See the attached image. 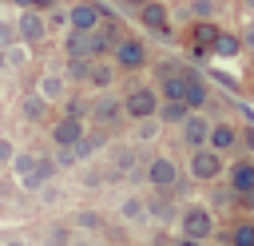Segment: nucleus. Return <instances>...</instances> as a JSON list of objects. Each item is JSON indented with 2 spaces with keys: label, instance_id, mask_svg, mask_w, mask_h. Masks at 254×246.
<instances>
[{
  "label": "nucleus",
  "instance_id": "1",
  "mask_svg": "<svg viewBox=\"0 0 254 246\" xmlns=\"http://www.w3.org/2000/svg\"><path fill=\"white\" fill-rule=\"evenodd\" d=\"M143 175H147V183H151L155 190L171 194V190H175V183H179V163H175L171 155H151Z\"/></svg>",
  "mask_w": 254,
  "mask_h": 246
},
{
  "label": "nucleus",
  "instance_id": "2",
  "mask_svg": "<svg viewBox=\"0 0 254 246\" xmlns=\"http://www.w3.org/2000/svg\"><path fill=\"white\" fill-rule=\"evenodd\" d=\"M218 175H222V155L210 151L206 143L194 147V151H190V179H194V183H214Z\"/></svg>",
  "mask_w": 254,
  "mask_h": 246
},
{
  "label": "nucleus",
  "instance_id": "3",
  "mask_svg": "<svg viewBox=\"0 0 254 246\" xmlns=\"http://www.w3.org/2000/svg\"><path fill=\"white\" fill-rule=\"evenodd\" d=\"M48 36V16L40 12V8H24L20 16H16V40H24L28 48L32 44H40Z\"/></svg>",
  "mask_w": 254,
  "mask_h": 246
},
{
  "label": "nucleus",
  "instance_id": "4",
  "mask_svg": "<svg viewBox=\"0 0 254 246\" xmlns=\"http://www.w3.org/2000/svg\"><path fill=\"white\" fill-rule=\"evenodd\" d=\"M155 107H159L155 87H131L123 95V115H131V119H147V115H155Z\"/></svg>",
  "mask_w": 254,
  "mask_h": 246
},
{
  "label": "nucleus",
  "instance_id": "5",
  "mask_svg": "<svg viewBox=\"0 0 254 246\" xmlns=\"http://www.w3.org/2000/svg\"><path fill=\"white\" fill-rule=\"evenodd\" d=\"M111 56H115V67L119 71H139L143 63H147V48L139 44V40H115V48H111Z\"/></svg>",
  "mask_w": 254,
  "mask_h": 246
},
{
  "label": "nucleus",
  "instance_id": "6",
  "mask_svg": "<svg viewBox=\"0 0 254 246\" xmlns=\"http://www.w3.org/2000/svg\"><path fill=\"white\" fill-rule=\"evenodd\" d=\"M87 119L95 123V127H115L119 119H123V99H115V95H99V99H91V107H87Z\"/></svg>",
  "mask_w": 254,
  "mask_h": 246
},
{
  "label": "nucleus",
  "instance_id": "7",
  "mask_svg": "<svg viewBox=\"0 0 254 246\" xmlns=\"http://www.w3.org/2000/svg\"><path fill=\"white\" fill-rule=\"evenodd\" d=\"M179 222H183V234H190V238H210L214 234V214L206 210V206H187L183 214H179Z\"/></svg>",
  "mask_w": 254,
  "mask_h": 246
},
{
  "label": "nucleus",
  "instance_id": "8",
  "mask_svg": "<svg viewBox=\"0 0 254 246\" xmlns=\"http://www.w3.org/2000/svg\"><path fill=\"white\" fill-rule=\"evenodd\" d=\"M83 131H87V123H83V119L64 115V119H56V123H52V143H56V147H75Z\"/></svg>",
  "mask_w": 254,
  "mask_h": 246
},
{
  "label": "nucleus",
  "instance_id": "9",
  "mask_svg": "<svg viewBox=\"0 0 254 246\" xmlns=\"http://www.w3.org/2000/svg\"><path fill=\"white\" fill-rule=\"evenodd\" d=\"M139 20H143V28H151L155 36H171V16H167V8H163L159 0L139 4Z\"/></svg>",
  "mask_w": 254,
  "mask_h": 246
},
{
  "label": "nucleus",
  "instance_id": "10",
  "mask_svg": "<svg viewBox=\"0 0 254 246\" xmlns=\"http://www.w3.org/2000/svg\"><path fill=\"white\" fill-rule=\"evenodd\" d=\"M179 127H183V143H187L190 151L206 143V131H210V123H206V115H198V111H187V119H183Z\"/></svg>",
  "mask_w": 254,
  "mask_h": 246
},
{
  "label": "nucleus",
  "instance_id": "11",
  "mask_svg": "<svg viewBox=\"0 0 254 246\" xmlns=\"http://www.w3.org/2000/svg\"><path fill=\"white\" fill-rule=\"evenodd\" d=\"M99 20H103V8H99V4H75V8L67 12V24H71L75 32H91V28H99Z\"/></svg>",
  "mask_w": 254,
  "mask_h": 246
},
{
  "label": "nucleus",
  "instance_id": "12",
  "mask_svg": "<svg viewBox=\"0 0 254 246\" xmlns=\"http://www.w3.org/2000/svg\"><path fill=\"white\" fill-rule=\"evenodd\" d=\"M206 147L210 151H234L238 147V131L230 127V123H210V131H206Z\"/></svg>",
  "mask_w": 254,
  "mask_h": 246
},
{
  "label": "nucleus",
  "instance_id": "13",
  "mask_svg": "<svg viewBox=\"0 0 254 246\" xmlns=\"http://www.w3.org/2000/svg\"><path fill=\"white\" fill-rule=\"evenodd\" d=\"M115 71H119L115 63H107V60H91V67H87V79H83V83H91L95 91H107V87L115 83Z\"/></svg>",
  "mask_w": 254,
  "mask_h": 246
},
{
  "label": "nucleus",
  "instance_id": "14",
  "mask_svg": "<svg viewBox=\"0 0 254 246\" xmlns=\"http://www.w3.org/2000/svg\"><path fill=\"white\" fill-rule=\"evenodd\" d=\"M187 75V91H183V103L190 107V111H198V107H206V99H210V91H206V83L194 75V71H183Z\"/></svg>",
  "mask_w": 254,
  "mask_h": 246
},
{
  "label": "nucleus",
  "instance_id": "15",
  "mask_svg": "<svg viewBox=\"0 0 254 246\" xmlns=\"http://www.w3.org/2000/svg\"><path fill=\"white\" fill-rule=\"evenodd\" d=\"M230 190L234 194H250L254 190V163H234L230 167Z\"/></svg>",
  "mask_w": 254,
  "mask_h": 246
},
{
  "label": "nucleus",
  "instance_id": "16",
  "mask_svg": "<svg viewBox=\"0 0 254 246\" xmlns=\"http://www.w3.org/2000/svg\"><path fill=\"white\" fill-rule=\"evenodd\" d=\"M36 91L48 99V103H56V99H64V75H56V71H48V75H40V83H36Z\"/></svg>",
  "mask_w": 254,
  "mask_h": 246
},
{
  "label": "nucleus",
  "instance_id": "17",
  "mask_svg": "<svg viewBox=\"0 0 254 246\" xmlns=\"http://www.w3.org/2000/svg\"><path fill=\"white\" fill-rule=\"evenodd\" d=\"M187 111H190V107H187L183 99H167V103H159V107H155L159 123H183V119H187Z\"/></svg>",
  "mask_w": 254,
  "mask_h": 246
},
{
  "label": "nucleus",
  "instance_id": "18",
  "mask_svg": "<svg viewBox=\"0 0 254 246\" xmlns=\"http://www.w3.org/2000/svg\"><path fill=\"white\" fill-rule=\"evenodd\" d=\"M20 115H24L28 123H40V119L48 115V99H44L40 91H36V95H28V99L20 103Z\"/></svg>",
  "mask_w": 254,
  "mask_h": 246
},
{
  "label": "nucleus",
  "instance_id": "19",
  "mask_svg": "<svg viewBox=\"0 0 254 246\" xmlns=\"http://www.w3.org/2000/svg\"><path fill=\"white\" fill-rule=\"evenodd\" d=\"M107 143V135L103 131H83L79 135V143H75V159H91V151H99Z\"/></svg>",
  "mask_w": 254,
  "mask_h": 246
},
{
  "label": "nucleus",
  "instance_id": "20",
  "mask_svg": "<svg viewBox=\"0 0 254 246\" xmlns=\"http://www.w3.org/2000/svg\"><path fill=\"white\" fill-rule=\"evenodd\" d=\"M210 48H214V52H218V56H238V52H242V40H238V36H230V32H222V28H218V36H214V44H210Z\"/></svg>",
  "mask_w": 254,
  "mask_h": 246
},
{
  "label": "nucleus",
  "instance_id": "21",
  "mask_svg": "<svg viewBox=\"0 0 254 246\" xmlns=\"http://www.w3.org/2000/svg\"><path fill=\"white\" fill-rule=\"evenodd\" d=\"M214 36H218V24H214V20H198V24H194V44H198V52L210 48Z\"/></svg>",
  "mask_w": 254,
  "mask_h": 246
},
{
  "label": "nucleus",
  "instance_id": "22",
  "mask_svg": "<svg viewBox=\"0 0 254 246\" xmlns=\"http://www.w3.org/2000/svg\"><path fill=\"white\" fill-rule=\"evenodd\" d=\"M119 218H127V222H139V218H147V206H143L139 198H123V202H119Z\"/></svg>",
  "mask_w": 254,
  "mask_h": 246
},
{
  "label": "nucleus",
  "instance_id": "23",
  "mask_svg": "<svg viewBox=\"0 0 254 246\" xmlns=\"http://www.w3.org/2000/svg\"><path fill=\"white\" fill-rule=\"evenodd\" d=\"M135 123H139V131H135V139H139V143H151V139L159 135V127H163V123H155V115H147V119H135Z\"/></svg>",
  "mask_w": 254,
  "mask_h": 246
},
{
  "label": "nucleus",
  "instance_id": "24",
  "mask_svg": "<svg viewBox=\"0 0 254 246\" xmlns=\"http://www.w3.org/2000/svg\"><path fill=\"white\" fill-rule=\"evenodd\" d=\"M135 155H139L135 147H119V151H115V175H123V171H131V167L139 163Z\"/></svg>",
  "mask_w": 254,
  "mask_h": 246
},
{
  "label": "nucleus",
  "instance_id": "25",
  "mask_svg": "<svg viewBox=\"0 0 254 246\" xmlns=\"http://www.w3.org/2000/svg\"><path fill=\"white\" fill-rule=\"evenodd\" d=\"M190 16H198V20L218 16V0H190Z\"/></svg>",
  "mask_w": 254,
  "mask_h": 246
},
{
  "label": "nucleus",
  "instance_id": "26",
  "mask_svg": "<svg viewBox=\"0 0 254 246\" xmlns=\"http://www.w3.org/2000/svg\"><path fill=\"white\" fill-rule=\"evenodd\" d=\"M87 107H91L87 99H79V95H71V99L64 103V115H75V119H87Z\"/></svg>",
  "mask_w": 254,
  "mask_h": 246
},
{
  "label": "nucleus",
  "instance_id": "27",
  "mask_svg": "<svg viewBox=\"0 0 254 246\" xmlns=\"http://www.w3.org/2000/svg\"><path fill=\"white\" fill-rule=\"evenodd\" d=\"M143 206H147V214H155L159 222H171V218H175V206H171V202H143Z\"/></svg>",
  "mask_w": 254,
  "mask_h": 246
},
{
  "label": "nucleus",
  "instance_id": "28",
  "mask_svg": "<svg viewBox=\"0 0 254 246\" xmlns=\"http://www.w3.org/2000/svg\"><path fill=\"white\" fill-rule=\"evenodd\" d=\"M12 163H16V175H28V171L36 167V155H32V151H16Z\"/></svg>",
  "mask_w": 254,
  "mask_h": 246
},
{
  "label": "nucleus",
  "instance_id": "29",
  "mask_svg": "<svg viewBox=\"0 0 254 246\" xmlns=\"http://www.w3.org/2000/svg\"><path fill=\"white\" fill-rule=\"evenodd\" d=\"M87 67H91V60H71V63H67V75L83 83V79H87Z\"/></svg>",
  "mask_w": 254,
  "mask_h": 246
},
{
  "label": "nucleus",
  "instance_id": "30",
  "mask_svg": "<svg viewBox=\"0 0 254 246\" xmlns=\"http://www.w3.org/2000/svg\"><path fill=\"white\" fill-rule=\"evenodd\" d=\"M79 159H75V147H60L56 151V167H75Z\"/></svg>",
  "mask_w": 254,
  "mask_h": 246
},
{
  "label": "nucleus",
  "instance_id": "31",
  "mask_svg": "<svg viewBox=\"0 0 254 246\" xmlns=\"http://www.w3.org/2000/svg\"><path fill=\"white\" fill-rule=\"evenodd\" d=\"M44 246H67V230L64 226H52L48 238H44Z\"/></svg>",
  "mask_w": 254,
  "mask_h": 246
},
{
  "label": "nucleus",
  "instance_id": "32",
  "mask_svg": "<svg viewBox=\"0 0 254 246\" xmlns=\"http://www.w3.org/2000/svg\"><path fill=\"white\" fill-rule=\"evenodd\" d=\"M75 222H79L83 230H91V226H99V214H95V210H79V214H75Z\"/></svg>",
  "mask_w": 254,
  "mask_h": 246
},
{
  "label": "nucleus",
  "instance_id": "33",
  "mask_svg": "<svg viewBox=\"0 0 254 246\" xmlns=\"http://www.w3.org/2000/svg\"><path fill=\"white\" fill-rule=\"evenodd\" d=\"M16 40V24H8V20H0V48H8Z\"/></svg>",
  "mask_w": 254,
  "mask_h": 246
},
{
  "label": "nucleus",
  "instance_id": "34",
  "mask_svg": "<svg viewBox=\"0 0 254 246\" xmlns=\"http://www.w3.org/2000/svg\"><path fill=\"white\" fill-rule=\"evenodd\" d=\"M44 16H48V24H56V28H60V24H67V12H64V8H56V4H52Z\"/></svg>",
  "mask_w": 254,
  "mask_h": 246
},
{
  "label": "nucleus",
  "instance_id": "35",
  "mask_svg": "<svg viewBox=\"0 0 254 246\" xmlns=\"http://www.w3.org/2000/svg\"><path fill=\"white\" fill-rule=\"evenodd\" d=\"M12 155H16L12 139H4V135H0V167H4V163H12Z\"/></svg>",
  "mask_w": 254,
  "mask_h": 246
},
{
  "label": "nucleus",
  "instance_id": "36",
  "mask_svg": "<svg viewBox=\"0 0 254 246\" xmlns=\"http://www.w3.org/2000/svg\"><path fill=\"white\" fill-rule=\"evenodd\" d=\"M238 40H242V48H246V52H254V20H246V28H242V36H238Z\"/></svg>",
  "mask_w": 254,
  "mask_h": 246
},
{
  "label": "nucleus",
  "instance_id": "37",
  "mask_svg": "<svg viewBox=\"0 0 254 246\" xmlns=\"http://www.w3.org/2000/svg\"><path fill=\"white\" fill-rule=\"evenodd\" d=\"M175 246H202V238H190V234H183V238H175Z\"/></svg>",
  "mask_w": 254,
  "mask_h": 246
},
{
  "label": "nucleus",
  "instance_id": "38",
  "mask_svg": "<svg viewBox=\"0 0 254 246\" xmlns=\"http://www.w3.org/2000/svg\"><path fill=\"white\" fill-rule=\"evenodd\" d=\"M52 4H56V0H28V8H40V12H48Z\"/></svg>",
  "mask_w": 254,
  "mask_h": 246
},
{
  "label": "nucleus",
  "instance_id": "39",
  "mask_svg": "<svg viewBox=\"0 0 254 246\" xmlns=\"http://www.w3.org/2000/svg\"><path fill=\"white\" fill-rule=\"evenodd\" d=\"M242 8H246V12H254V0H242Z\"/></svg>",
  "mask_w": 254,
  "mask_h": 246
},
{
  "label": "nucleus",
  "instance_id": "40",
  "mask_svg": "<svg viewBox=\"0 0 254 246\" xmlns=\"http://www.w3.org/2000/svg\"><path fill=\"white\" fill-rule=\"evenodd\" d=\"M123 4H131V8H139V4H147V0H123Z\"/></svg>",
  "mask_w": 254,
  "mask_h": 246
},
{
  "label": "nucleus",
  "instance_id": "41",
  "mask_svg": "<svg viewBox=\"0 0 254 246\" xmlns=\"http://www.w3.org/2000/svg\"><path fill=\"white\" fill-rule=\"evenodd\" d=\"M4 246H24V242H20V238H16V242H4Z\"/></svg>",
  "mask_w": 254,
  "mask_h": 246
},
{
  "label": "nucleus",
  "instance_id": "42",
  "mask_svg": "<svg viewBox=\"0 0 254 246\" xmlns=\"http://www.w3.org/2000/svg\"><path fill=\"white\" fill-rule=\"evenodd\" d=\"M234 246H238V242H234Z\"/></svg>",
  "mask_w": 254,
  "mask_h": 246
}]
</instances>
